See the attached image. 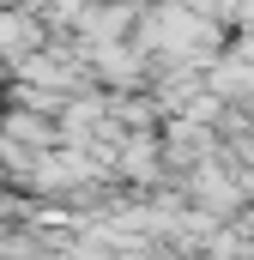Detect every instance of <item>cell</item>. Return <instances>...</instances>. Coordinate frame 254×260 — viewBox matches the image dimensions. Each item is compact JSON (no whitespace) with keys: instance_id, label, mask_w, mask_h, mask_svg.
I'll return each mask as SVG.
<instances>
[{"instance_id":"obj_1","label":"cell","mask_w":254,"mask_h":260,"mask_svg":"<svg viewBox=\"0 0 254 260\" xmlns=\"http://www.w3.org/2000/svg\"><path fill=\"white\" fill-rule=\"evenodd\" d=\"M230 30H242V37H254V0H248V6H236V18H230Z\"/></svg>"}]
</instances>
